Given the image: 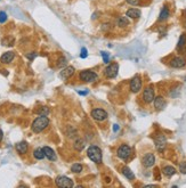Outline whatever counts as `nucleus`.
Segmentation results:
<instances>
[{"mask_svg":"<svg viewBox=\"0 0 186 188\" xmlns=\"http://www.w3.org/2000/svg\"><path fill=\"white\" fill-rule=\"evenodd\" d=\"M48 126H49V119L47 118L46 115H40L39 118H37L33 121L32 126H31V129H32L33 132L39 133V132H41L42 130H45Z\"/></svg>","mask_w":186,"mask_h":188,"instance_id":"nucleus-1","label":"nucleus"},{"mask_svg":"<svg viewBox=\"0 0 186 188\" xmlns=\"http://www.w3.org/2000/svg\"><path fill=\"white\" fill-rule=\"evenodd\" d=\"M87 155L95 163H101L102 162V159H103L102 150L97 146H94V145L90 146L88 148V150H87Z\"/></svg>","mask_w":186,"mask_h":188,"instance_id":"nucleus-2","label":"nucleus"},{"mask_svg":"<svg viewBox=\"0 0 186 188\" xmlns=\"http://www.w3.org/2000/svg\"><path fill=\"white\" fill-rule=\"evenodd\" d=\"M55 183L58 187H63V188H72L74 186V185H73V181H72L69 177H65V176H60V177H57L55 180Z\"/></svg>","mask_w":186,"mask_h":188,"instance_id":"nucleus-3","label":"nucleus"},{"mask_svg":"<svg viewBox=\"0 0 186 188\" xmlns=\"http://www.w3.org/2000/svg\"><path fill=\"white\" fill-rule=\"evenodd\" d=\"M80 79L84 82H95L98 79V75L93 71L86 70L80 73Z\"/></svg>","mask_w":186,"mask_h":188,"instance_id":"nucleus-4","label":"nucleus"},{"mask_svg":"<svg viewBox=\"0 0 186 188\" xmlns=\"http://www.w3.org/2000/svg\"><path fill=\"white\" fill-rule=\"evenodd\" d=\"M118 71H119V65H118V63H112V64H110V65L104 70V74H105V76L108 78V79H113V78H115L116 75H118Z\"/></svg>","mask_w":186,"mask_h":188,"instance_id":"nucleus-5","label":"nucleus"},{"mask_svg":"<svg viewBox=\"0 0 186 188\" xmlns=\"http://www.w3.org/2000/svg\"><path fill=\"white\" fill-rule=\"evenodd\" d=\"M116 154H118V156L120 157L121 160H127L131 155V148L128 145H121L118 148Z\"/></svg>","mask_w":186,"mask_h":188,"instance_id":"nucleus-6","label":"nucleus"},{"mask_svg":"<svg viewBox=\"0 0 186 188\" xmlns=\"http://www.w3.org/2000/svg\"><path fill=\"white\" fill-rule=\"evenodd\" d=\"M91 118L96 121H104L107 119V113L102 108H95L91 111Z\"/></svg>","mask_w":186,"mask_h":188,"instance_id":"nucleus-7","label":"nucleus"},{"mask_svg":"<svg viewBox=\"0 0 186 188\" xmlns=\"http://www.w3.org/2000/svg\"><path fill=\"white\" fill-rule=\"evenodd\" d=\"M142 89V80L140 75H135L130 80V90L134 94H137Z\"/></svg>","mask_w":186,"mask_h":188,"instance_id":"nucleus-8","label":"nucleus"},{"mask_svg":"<svg viewBox=\"0 0 186 188\" xmlns=\"http://www.w3.org/2000/svg\"><path fill=\"white\" fill-rule=\"evenodd\" d=\"M154 89L152 86H150V87H146L144 89V92H143V99H144L145 103H152L154 100Z\"/></svg>","mask_w":186,"mask_h":188,"instance_id":"nucleus-9","label":"nucleus"},{"mask_svg":"<svg viewBox=\"0 0 186 188\" xmlns=\"http://www.w3.org/2000/svg\"><path fill=\"white\" fill-rule=\"evenodd\" d=\"M154 143H155V147H157V149L159 152H162L164 149V147H166V144H167V139H166V137L163 136V135H158V136L155 137V139H154Z\"/></svg>","mask_w":186,"mask_h":188,"instance_id":"nucleus-10","label":"nucleus"},{"mask_svg":"<svg viewBox=\"0 0 186 188\" xmlns=\"http://www.w3.org/2000/svg\"><path fill=\"white\" fill-rule=\"evenodd\" d=\"M142 163L144 165L145 168H151L153 166L154 163H155V157L152 153H147L146 155H144V157L142 159Z\"/></svg>","mask_w":186,"mask_h":188,"instance_id":"nucleus-11","label":"nucleus"},{"mask_svg":"<svg viewBox=\"0 0 186 188\" xmlns=\"http://www.w3.org/2000/svg\"><path fill=\"white\" fill-rule=\"evenodd\" d=\"M73 73H74V67H73V66H67L64 70L60 71V78L62 80H67L70 76L73 75Z\"/></svg>","mask_w":186,"mask_h":188,"instance_id":"nucleus-12","label":"nucleus"},{"mask_svg":"<svg viewBox=\"0 0 186 188\" xmlns=\"http://www.w3.org/2000/svg\"><path fill=\"white\" fill-rule=\"evenodd\" d=\"M186 65V61L185 58L183 57H175L170 61V66L171 67H175V69H181L183 66Z\"/></svg>","mask_w":186,"mask_h":188,"instance_id":"nucleus-13","label":"nucleus"},{"mask_svg":"<svg viewBox=\"0 0 186 188\" xmlns=\"http://www.w3.org/2000/svg\"><path fill=\"white\" fill-rule=\"evenodd\" d=\"M166 105H167V103H166V100H164L162 96H158V97L154 98V107H155V109L162 111L163 108L166 107Z\"/></svg>","mask_w":186,"mask_h":188,"instance_id":"nucleus-14","label":"nucleus"},{"mask_svg":"<svg viewBox=\"0 0 186 188\" xmlns=\"http://www.w3.org/2000/svg\"><path fill=\"white\" fill-rule=\"evenodd\" d=\"M43 153H45V156H46L47 159L49 161H55L57 159V156H56V153L54 152V149H51L50 147H48V146H45L43 148Z\"/></svg>","mask_w":186,"mask_h":188,"instance_id":"nucleus-15","label":"nucleus"},{"mask_svg":"<svg viewBox=\"0 0 186 188\" xmlns=\"http://www.w3.org/2000/svg\"><path fill=\"white\" fill-rule=\"evenodd\" d=\"M15 57V54L13 52H5L2 56H1V58H0V61H1V63H5V64H8V63H10V62L14 59Z\"/></svg>","mask_w":186,"mask_h":188,"instance_id":"nucleus-16","label":"nucleus"},{"mask_svg":"<svg viewBox=\"0 0 186 188\" xmlns=\"http://www.w3.org/2000/svg\"><path fill=\"white\" fill-rule=\"evenodd\" d=\"M142 13H140V9H137V8H130V9L127 10L126 13V16L127 17H130V18H138Z\"/></svg>","mask_w":186,"mask_h":188,"instance_id":"nucleus-17","label":"nucleus"},{"mask_svg":"<svg viewBox=\"0 0 186 188\" xmlns=\"http://www.w3.org/2000/svg\"><path fill=\"white\" fill-rule=\"evenodd\" d=\"M15 148H16V150L19 152V154H25L28 152L29 147H28V144L25 141H21V143H17L15 145Z\"/></svg>","mask_w":186,"mask_h":188,"instance_id":"nucleus-18","label":"nucleus"},{"mask_svg":"<svg viewBox=\"0 0 186 188\" xmlns=\"http://www.w3.org/2000/svg\"><path fill=\"white\" fill-rule=\"evenodd\" d=\"M162 173L166 176V177H172L174 174L176 173V169L174 166H170V165H167L162 169Z\"/></svg>","mask_w":186,"mask_h":188,"instance_id":"nucleus-19","label":"nucleus"},{"mask_svg":"<svg viewBox=\"0 0 186 188\" xmlns=\"http://www.w3.org/2000/svg\"><path fill=\"white\" fill-rule=\"evenodd\" d=\"M118 25L120 26V28H126V26H128L129 25V19H128V17L127 16H121V17H119L118 18Z\"/></svg>","mask_w":186,"mask_h":188,"instance_id":"nucleus-20","label":"nucleus"},{"mask_svg":"<svg viewBox=\"0 0 186 188\" xmlns=\"http://www.w3.org/2000/svg\"><path fill=\"white\" fill-rule=\"evenodd\" d=\"M122 173H123V176H125L127 179H129V180H133V179L135 178V174L133 173V171H131L128 166L122 168Z\"/></svg>","mask_w":186,"mask_h":188,"instance_id":"nucleus-21","label":"nucleus"},{"mask_svg":"<svg viewBox=\"0 0 186 188\" xmlns=\"http://www.w3.org/2000/svg\"><path fill=\"white\" fill-rule=\"evenodd\" d=\"M169 15H170L169 9H168L167 7H163L162 9H161V12H160V15H159V21H166L169 17Z\"/></svg>","mask_w":186,"mask_h":188,"instance_id":"nucleus-22","label":"nucleus"},{"mask_svg":"<svg viewBox=\"0 0 186 188\" xmlns=\"http://www.w3.org/2000/svg\"><path fill=\"white\" fill-rule=\"evenodd\" d=\"M33 156L37 159V160H42L45 156V153H43V149L42 148H37V149L33 152Z\"/></svg>","mask_w":186,"mask_h":188,"instance_id":"nucleus-23","label":"nucleus"},{"mask_svg":"<svg viewBox=\"0 0 186 188\" xmlns=\"http://www.w3.org/2000/svg\"><path fill=\"white\" fill-rule=\"evenodd\" d=\"M84 141L82 140V139H77L75 140V143H74V149L75 150H82L84 149Z\"/></svg>","mask_w":186,"mask_h":188,"instance_id":"nucleus-24","label":"nucleus"},{"mask_svg":"<svg viewBox=\"0 0 186 188\" xmlns=\"http://www.w3.org/2000/svg\"><path fill=\"white\" fill-rule=\"evenodd\" d=\"M71 171L74 172V173H80L82 171V165L79 163H74V164L71 166Z\"/></svg>","mask_w":186,"mask_h":188,"instance_id":"nucleus-25","label":"nucleus"},{"mask_svg":"<svg viewBox=\"0 0 186 188\" xmlns=\"http://www.w3.org/2000/svg\"><path fill=\"white\" fill-rule=\"evenodd\" d=\"M185 45H186V35L185 34H181V38H179V40H178V45H177V47L181 49V48H183Z\"/></svg>","mask_w":186,"mask_h":188,"instance_id":"nucleus-26","label":"nucleus"},{"mask_svg":"<svg viewBox=\"0 0 186 188\" xmlns=\"http://www.w3.org/2000/svg\"><path fill=\"white\" fill-rule=\"evenodd\" d=\"M37 113L39 114V115H47L48 113H49V109L47 107H41L40 109H38Z\"/></svg>","mask_w":186,"mask_h":188,"instance_id":"nucleus-27","label":"nucleus"},{"mask_svg":"<svg viewBox=\"0 0 186 188\" xmlns=\"http://www.w3.org/2000/svg\"><path fill=\"white\" fill-rule=\"evenodd\" d=\"M101 54H102V57H103V61H104V63L107 64V63L110 62V56H108V54L105 52H101Z\"/></svg>","mask_w":186,"mask_h":188,"instance_id":"nucleus-28","label":"nucleus"},{"mask_svg":"<svg viewBox=\"0 0 186 188\" xmlns=\"http://www.w3.org/2000/svg\"><path fill=\"white\" fill-rule=\"evenodd\" d=\"M7 21V14L5 12H0V23H5Z\"/></svg>","mask_w":186,"mask_h":188,"instance_id":"nucleus-29","label":"nucleus"},{"mask_svg":"<svg viewBox=\"0 0 186 188\" xmlns=\"http://www.w3.org/2000/svg\"><path fill=\"white\" fill-rule=\"evenodd\" d=\"M179 171L183 174H186V162H181L179 164Z\"/></svg>","mask_w":186,"mask_h":188,"instance_id":"nucleus-30","label":"nucleus"},{"mask_svg":"<svg viewBox=\"0 0 186 188\" xmlns=\"http://www.w3.org/2000/svg\"><path fill=\"white\" fill-rule=\"evenodd\" d=\"M126 1L131 6H137V5H140V0H126Z\"/></svg>","mask_w":186,"mask_h":188,"instance_id":"nucleus-31","label":"nucleus"},{"mask_svg":"<svg viewBox=\"0 0 186 188\" xmlns=\"http://www.w3.org/2000/svg\"><path fill=\"white\" fill-rule=\"evenodd\" d=\"M87 56H88L87 49H86V48H82V49H81V54H80V57H81V58H86Z\"/></svg>","mask_w":186,"mask_h":188,"instance_id":"nucleus-32","label":"nucleus"},{"mask_svg":"<svg viewBox=\"0 0 186 188\" xmlns=\"http://www.w3.org/2000/svg\"><path fill=\"white\" fill-rule=\"evenodd\" d=\"M66 64V59L64 58V57H62L60 59V63H58V66H63V65H65Z\"/></svg>","mask_w":186,"mask_h":188,"instance_id":"nucleus-33","label":"nucleus"},{"mask_svg":"<svg viewBox=\"0 0 186 188\" xmlns=\"http://www.w3.org/2000/svg\"><path fill=\"white\" fill-rule=\"evenodd\" d=\"M36 56H37V54H28V55H26V57H28L29 59H33Z\"/></svg>","mask_w":186,"mask_h":188,"instance_id":"nucleus-34","label":"nucleus"},{"mask_svg":"<svg viewBox=\"0 0 186 188\" xmlns=\"http://www.w3.org/2000/svg\"><path fill=\"white\" fill-rule=\"evenodd\" d=\"M2 138H4V132H2V130L0 129V141L2 140Z\"/></svg>","mask_w":186,"mask_h":188,"instance_id":"nucleus-35","label":"nucleus"},{"mask_svg":"<svg viewBox=\"0 0 186 188\" xmlns=\"http://www.w3.org/2000/svg\"><path fill=\"white\" fill-rule=\"evenodd\" d=\"M119 130V126L118 124H114V127H113V131H118Z\"/></svg>","mask_w":186,"mask_h":188,"instance_id":"nucleus-36","label":"nucleus"},{"mask_svg":"<svg viewBox=\"0 0 186 188\" xmlns=\"http://www.w3.org/2000/svg\"><path fill=\"white\" fill-rule=\"evenodd\" d=\"M145 187H157V186L155 185H146Z\"/></svg>","mask_w":186,"mask_h":188,"instance_id":"nucleus-37","label":"nucleus"}]
</instances>
